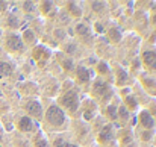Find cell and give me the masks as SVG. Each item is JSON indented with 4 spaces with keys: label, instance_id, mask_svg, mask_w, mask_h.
Wrapping results in <instances>:
<instances>
[{
    "label": "cell",
    "instance_id": "obj_1",
    "mask_svg": "<svg viewBox=\"0 0 156 147\" xmlns=\"http://www.w3.org/2000/svg\"><path fill=\"white\" fill-rule=\"evenodd\" d=\"M65 118H67L65 112L61 106H58V105H50L49 106V109L46 112V120H47L49 124H52L55 127H59L65 123Z\"/></svg>",
    "mask_w": 156,
    "mask_h": 147
},
{
    "label": "cell",
    "instance_id": "obj_2",
    "mask_svg": "<svg viewBox=\"0 0 156 147\" xmlns=\"http://www.w3.org/2000/svg\"><path fill=\"white\" fill-rule=\"evenodd\" d=\"M59 105H61L62 109H65L71 114L76 112L79 109V96H77V93L73 91V90L65 91L59 99Z\"/></svg>",
    "mask_w": 156,
    "mask_h": 147
},
{
    "label": "cell",
    "instance_id": "obj_3",
    "mask_svg": "<svg viewBox=\"0 0 156 147\" xmlns=\"http://www.w3.org/2000/svg\"><path fill=\"white\" fill-rule=\"evenodd\" d=\"M91 93L93 96L102 102H106L108 99L112 96V90L109 87V84L106 81H102V79H97L94 84H93V88H91Z\"/></svg>",
    "mask_w": 156,
    "mask_h": 147
},
{
    "label": "cell",
    "instance_id": "obj_4",
    "mask_svg": "<svg viewBox=\"0 0 156 147\" xmlns=\"http://www.w3.org/2000/svg\"><path fill=\"white\" fill-rule=\"evenodd\" d=\"M5 47L11 53H21L24 50V43L17 34H8L5 38Z\"/></svg>",
    "mask_w": 156,
    "mask_h": 147
},
{
    "label": "cell",
    "instance_id": "obj_5",
    "mask_svg": "<svg viewBox=\"0 0 156 147\" xmlns=\"http://www.w3.org/2000/svg\"><path fill=\"white\" fill-rule=\"evenodd\" d=\"M138 123H140V126H141L144 131H152V129L155 127L156 120L147 109H143V111L138 114Z\"/></svg>",
    "mask_w": 156,
    "mask_h": 147
},
{
    "label": "cell",
    "instance_id": "obj_6",
    "mask_svg": "<svg viewBox=\"0 0 156 147\" xmlns=\"http://www.w3.org/2000/svg\"><path fill=\"white\" fill-rule=\"evenodd\" d=\"M141 59H143V64H144V67L147 70L156 71V52L155 50H146V52H143Z\"/></svg>",
    "mask_w": 156,
    "mask_h": 147
},
{
    "label": "cell",
    "instance_id": "obj_7",
    "mask_svg": "<svg viewBox=\"0 0 156 147\" xmlns=\"http://www.w3.org/2000/svg\"><path fill=\"white\" fill-rule=\"evenodd\" d=\"M26 111H27L29 115H32V117H35L38 120L43 117V106H41V103L38 100H29V102H26Z\"/></svg>",
    "mask_w": 156,
    "mask_h": 147
},
{
    "label": "cell",
    "instance_id": "obj_8",
    "mask_svg": "<svg viewBox=\"0 0 156 147\" xmlns=\"http://www.w3.org/2000/svg\"><path fill=\"white\" fill-rule=\"evenodd\" d=\"M50 58V52L46 49L44 46H38L34 49V59L40 64V65H44Z\"/></svg>",
    "mask_w": 156,
    "mask_h": 147
},
{
    "label": "cell",
    "instance_id": "obj_9",
    "mask_svg": "<svg viewBox=\"0 0 156 147\" xmlns=\"http://www.w3.org/2000/svg\"><path fill=\"white\" fill-rule=\"evenodd\" d=\"M17 127L21 132H34L35 131V123H34V120L30 117L24 115V117H20V120L17 123Z\"/></svg>",
    "mask_w": 156,
    "mask_h": 147
},
{
    "label": "cell",
    "instance_id": "obj_10",
    "mask_svg": "<svg viewBox=\"0 0 156 147\" xmlns=\"http://www.w3.org/2000/svg\"><path fill=\"white\" fill-rule=\"evenodd\" d=\"M127 79H129V76H127L126 70L121 68V67H115V82H117V85L123 87L127 82Z\"/></svg>",
    "mask_w": 156,
    "mask_h": 147
},
{
    "label": "cell",
    "instance_id": "obj_11",
    "mask_svg": "<svg viewBox=\"0 0 156 147\" xmlns=\"http://www.w3.org/2000/svg\"><path fill=\"white\" fill-rule=\"evenodd\" d=\"M141 82H143V85H144V90L149 93V94H152V96H156V81L155 79H152V77H141Z\"/></svg>",
    "mask_w": 156,
    "mask_h": 147
},
{
    "label": "cell",
    "instance_id": "obj_12",
    "mask_svg": "<svg viewBox=\"0 0 156 147\" xmlns=\"http://www.w3.org/2000/svg\"><path fill=\"white\" fill-rule=\"evenodd\" d=\"M90 71H88V68L87 67H77V70H76V77H77V82L79 84H87L88 81H90Z\"/></svg>",
    "mask_w": 156,
    "mask_h": 147
},
{
    "label": "cell",
    "instance_id": "obj_13",
    "mask_svg": "<svg viewBox=\"0 0 156 147\" xmlns=\"http://www.w3.org/2000/svg\"><path fill=\"white\" fill-rule=\"evenodd\" d=\"M114 138V131H112V127L108 124V126H105L103 129L100 131V134H99V141L100 143H108V141H111Z\"/></svg>",
    "mask_w": 156,
    "mask_h": 147
},
{
    "label": "cell",
    "instance_id": "obj_14",
    "mask_svg": "<svg viewBox=\"0 0 156 147\" xmlns=\"http://www.w3.org/2000/svg\"><path fill=\"white\" fill-rule=\"evenodd\" d=\"M96 114V103L91 102V100H87L85 105H83V115L87 120H91Z\"/></svg>",
    "mask_w": 156,
    "mask_h": 147
},
{
    "label": "cell",
    "instance_id": "obj_15",
    "mask_svg": "<svg viewBox=\"0 0 156 147\" xmlns=\"http://www.w3.org/2000/svg\"><path fill=\"white\" fill-rule=\"evenodd\" d=\"M14 73V67L9 62H0V79L2 77H8Z\"/></svg>",
    "mask_w": 156,
    "mask_h": 147
},
{
    "label": "cell",
    "instance_id": "obj_16",
    "mask_svg": "<svg viewBox=\"0 0 156 147\" xmlns=\"http://www.w3.org/2000/svg\"><path fill=\"white\" fill-rule=\"evenodd\" d=\"M108 35H109L111 41H114V43H118V41L121 40V30H120L118 27H115V26H112V27L108 30Z\"/></svg>",
    "mask_w": 156,
    "mask_h": 147
},
{
    "label": "cell",
    "instance_id": "obj_17",
    "mask_svg": "<svg viewBox=\"0 0 156 147\" xmlns=\"http://www.w3.org/2000/svg\"><path fill=\"white\" fill-rule=\"evenodd\" d=\"M76 32H77V35H79V37H82V38H88L91 30H90V27H88L87 24L79 23V24L76 26Z\"/></svg>",
    "mask_w": 156,
    "mask_h": 147
},
{
    "label": "cell",
    "instance_id": "obj_18",
    "mask_svg": "<svg viewBox=\"0 0 156 147\" xmlns=\"http://www.w3.org/2000/svg\"><path fill=\"white\" fill-rule=\"evenodd\" d=\"M124 103H126V106H124V108H126V109H129V111H135V109L138 108V102L132 97L130 94L124 97Z\"/></svg>",
    "mask_w": 156,
    "mask_h": 147
},
{
    "label": "cell",
    "instance_id": "obj_19",
    "mask_svg": "<svg viewBox=\"0 0 156 147\" xmlns=\"http://www.w3.org/2000/svg\"><path fill=\"white\" fill-rule=\"evenodd\" d=\"M106 114H108V117L111 120H117L118 118V108H117V105H109L106 108Z\"/></svg>",
    "mask_w": 156,
    "mask_h": 147
},
{
    "label": "cell",
    "instance_id": "obj_20",
    "mask_svg": "<svg viewBox=\"0 0 156 147\" xmlns=\"http://www.w3.org/2000/svg\"><path fill=\"white\" fill-rule=\"evenodd\" d=\"M68 11L74 15V17H80L82 15V9L77 6V3H74V2H70L68 3Z\"/></svg>",
    "mask_w": 156,
    "mask_h": 147
},
{
    "label": "cell",
    "instance_id": "obj_21",
    "mask_svg": "<svg viewBox=\"0 0 156 147\" xmlns=\"http://www.w3.org/2000/svg\"><path fill=\"white\" fill-rule=\"evenodd\" d=\"M97 71L100 73V74H109L111 71H109V65L106 64V62H100L99 65H97Z\"/></svg>",
    "mask_w": 156,
    "mask_h": 147
},
{
    "label": "cell",
    "instance_id": "obj_22",
    "mask_svg": "<svg viewBox=\"0 0 156 147\" xmlns=\"http://www.w3.org/2000/svg\"><path fill=\"white\" fill-rule=\"evenodd\" d=\"M52 9H53L52 2H43V3H41V12H43V14H49Z\"/></svg>",
    "mask_w": 156,
    "mask_h": 147
},
{
    "label": "cell",
    "instance_id": "obj_23",
    "mask_svg": "<svg viewBox=\"0 0 156 147\" xmlns=\"http://www.w3.org/2000/svg\"><path fill=\"white\" fill-rule=\"evenodd\" d=\"M68 146V141H65L64 138H55L53 141V147H67Z\"/></svg>",
    "mask_w": 156,
    "mask_h": 147
},
{
    "label": "cell",
    "instance_id": "obj_24",
    "mask_svg": "<svg viewBox=\"0 0 156 147\" xmlns=\"http://www.w3.org/2000/svg\"><path fill=\"white\" fill-rule=\"evenodd\" d=\"M91 8H93L94 11H102L105 8V3L103 2H93V3H91Z\"/></svg>",
    "mask_w": 156,
    "mask_h": 147
},
{
    "label": "cell",
    "instance_id": "obj_25",
    "mask_svg": "<svg viewBox=\"0 0 156 147\" xmlns=\"http://www.w3.org/2000/svg\"><path fill=\"white\" fill-rule=\"evenodd\" d=\"M35 147H49L47 140H46V138H38V140L35 141Z\"/></svg>",
    "mask_w": 156,
    "mask_h": 147
},
{
    "label": "cell",
    "instance_id": "obj_26",
    "mask_svg": "<svg viewBox=\"0 0 156 147\" xmlns=\"http://www.w3.org/2000/svg\"><path fill=\"white\" fill-rule=\"evenodd\" d=\"M118 117H121L123 120H127L129 117H127V109L124 108V106H121L120 109H118Z\"/></svg>",
    "mask_w": 156,
    "mask_h": 147
},
{
    "label": "cell",
    "instance_id": "obj_27",
    "mask_svg": "<svg viewBox=\"0 0 156 147\" xmlns=\"http://www.w3.org/2000/svg\"><path fill=\"white\" fill-rule=\"evenodd\" d=\"M24 35H26V40H27L29 43L35 40V35H34V34H30V30H24Z\"/></svg>",
    "mask_w": 156,
    "mask_h": 147
},
{
    "label": "cell",
    "instance_id": "obj_28",
    "mask_svg": "<svg viewBox=\"0 0 156 147\" xmlns=\"http://www.w3.org/2000/svg\"><path fill=\"white\" fill-rule=\"evenodd\" d=\"M64 68H65V70H71V68H73V61H71V59H65Z\"/></svg>",
    "mask_w": 156,
    "mask_h": 147
},
{
    "label": "cell",
    "instance_id": "obj_29",
    "mask_svg": "<svg viewBox=\"0 0 156 147\" xmlns=\"http://www.w3.org/2000/svg\"><path fill=\"white\" fill-rule=\"evenodd\" d=\"M152 24H153V26L156 27V14L153 15V17H152Z\"/></svg>",
    "mask_w": 156,
    "mask_h": 147
},
{
    "label": "cell",
    "instance_id": "obj_30",
    "mask_svg": "<svg viewBox=\"0 0 156 147\" xmlns=\"http://www.w3.org/2000/svg\"><path fill=\"white\" fill-rule=\"evenodd\" d=\"M5 6H6V3H5V2H0V11H3Z\"/></svg>",
    "mask_w": 156,
    "mask_h": 147
},
{
    "label": "cell",
    "instance_id": "obj_31",
    "mask_svg": "<svg viewBox=\"0 0 156 147\" xmlns=\"http://www.w3.org/2000/svg\"><path fill=\"white\" fill-rule=\"evenodd\" d=\"M67 147H77V146H74V144H70V143H68V146Z\"/></svg>",
    "mask_w": 156,
    "mask_h": 147
}]
</instances>
